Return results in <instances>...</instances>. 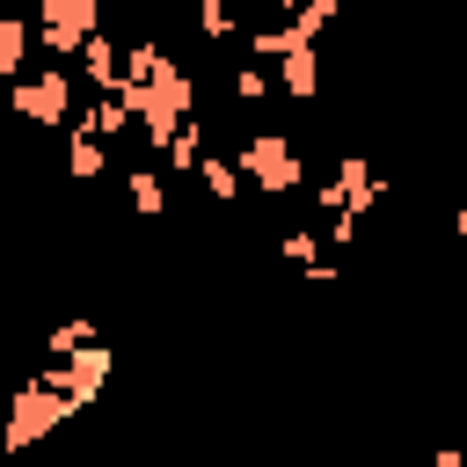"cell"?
I'll return each instance as SVG.
<instances>
[{
	"label": "cell",
	"mask_w": 467,
	"mask_h": 467,
	"mask_svg": "<svg viewBox=\"0 0 467 467\" xmlns=\"http://www.w3.org/2000/svg\"><path fill=\"white\" fill-rule=\"evenodd\" d=\"M88 22H95V0H44V36L66 51V44H80L88 36Z\"/></svg>",
	"instance_id": "6da1fadb"
},
{
	"label": "cell",
	"mask_w": 467,
	"mask_h": 467,
	"mask_svg": "<svg viewBox=\"0 0 467 467\" xmlns=\"http://www.w3.org/2000/svg\"><path fill=\"white\" fill-rule=\"evenodd\" d=\"M51 109H66V80H58V73H44V80L22 88V117H44V124H51Z\"/></svg>",
	"instance_id": "7a4b0ae2"
},
{
	"label": "cell",
	"mask_w": 467,
	"mask_h": 467,
	"mask_svg": "<svg viewBox=\"0 0 467 467\" xmlns=\"http://www.w3.org/2000/svg\"><path fill=\"white\" fill-rule=\"evenodd\" d=\"M22 44H29V29H22V22H0V73L22 66Z\"/></svg>",
	"instance_id": "3957f363"
}]
</instances>
